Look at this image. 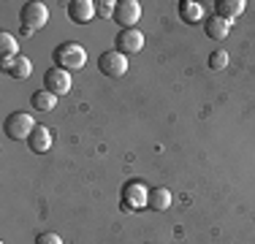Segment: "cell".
Returning <instances> with one entry per match:
<instances>
[{
    "label": "cell",
    "mask_w": 255,
    "mask_h": 244,
    "mask_svg": "<svg viewBox=\"0 0 255 244\" xmlns=\"http://www.w3.org/2000/svg\"><path fill=\"white\" fill-rule=\"evenodd\" d=\"M3 71L8 73L11 79H27L30 73H33V63H30L25 54H19V57L3 60Z\"/></svg>",
    "instance_id": "obj_11"
},
{
    "label": "cell",
    "mask_w": 255,
    "mask_h": 244,
    "mask_svg": "<svg viewBox=\"0 0 255 244\" xmlns=\"http://www.w3.org/2000/svg\"><path fill=\"white\" fill-rule=\"evenodd\" d=\"M206 63H209L212 71H226L228 68V52H226V49H215Z\"/></svg>",
    "instance_id": "obj_18"
},
{
    "label": "cell",
    "mask_w": 255,
    "mask_h": 244,
    "mask_svg": "<svg viewBox=\"0 0 255 244\" xmlns=\"http://www.w3.org/2000/svg\"><path fill=\"white\" fill-rule=\"evenodd\" d=\"M168 206H171V190H168V187H152V190H149V204H147V209H152V212H166Z\"/></svg>",
    "instance_id": "obj_13"
},
{
    "label": "cell",
    "mask_w": 255,
    "mask_h": 244,
    "mask_svg": "<svg viewBox=\"0 0 255 244\" xmlns=\"http://www.w3.org/2000/svg\"><path fill=\"white\" fill-rule=\"evenodd\" d=\"M98 68L103 71V76H112V79H120L128 73V54L117 52V49H112V52H103L98 57Z\"/></svg>",
    "instance_id": "obj_5"
},
{
    "label": "cell",
    "mask_w": 255,
    "mask_h": 244,
    "mask_svg": "<svg viewBox=\"0 0 255 244\" xmlns=\"http://www.w3.org/2000/svg\"><path fill=\"white\" fill-rule=\"evenodd\" d=\"M35 244H63L57 234H52V231H46V234H38L35 236Z\"/></svg>",
    "instance_id": "obj_20"
},
{
    "label": "cell",
    "mask_w": 255,
    "mask_h": 244,
    "mask_svg": "<svg viewBox=\"0 0 255 244\" xmlns=\"http://www.w3.org/2000/svg\"><path fill=\"white\" fill-rule=\"evenodd\" d=\"M52 60H54V68H63V71H82L87 65V49L76 41H65V44L54 46L52 52Z\"/></svg>",
    "instance_id": "obj_1"
},
{
    "label": "cell",
    "mask_w": 255,
    "mask_h": 244,
    "mask_svg": "<svg viewBox=\"0 0 255 244\" xmlns=\"http://www.w3.org/2000/svg\"><path fill=\"white\" fill-rule=\"evenodd\" d=\"M138 19H141V3H138V0H123V3H117V8H114V22L123 30H130Z\"/></svg>",
    "instance_id": "obj_7"
},
{
    "label": "cell",
    "mask_w": 255,
    "mask_h": 244,
    "mask_svg": "<svg viewBox=\"0 0 255 244\" xmlns=\"http://www.w3.org/2000/svg\"><path fill=\"white\" fill-rule=\"evenodd\" d=\"M35 127V120L30 117L25 112H11L8 117L3 122V130L8 138H14V141H22V138H30V133H33Z\"/></svg>",
    "instance_id": "obj_3"
},
{
    "label": "cell",
    "mask_w": 255,
    "mask_h": 244,
    "mask_svg": "<svg viewBox=\"0 0 255 244\" xmlns=\"http://www.w3.org/2000/svg\"><path fill=\"white\" fill-rule=\"evenodd\" d=\"M27 146L35 152V155H44V152L52 149V130L46 125H35L33 133L27 138Z\"/></svg>",
    "instance_id": "obj_9"
},
{
    "label": "cell",
    "mask_w": 255,
    "mask_h": 244,
    "mask_svg": "<svg viewBox=\"0 0 255 244\" xmlns=\"http://www.w3.org/2000/svg\"><path fill=\"white\" fill-rule=\"evenodd\" d=\"M49 22V8L38 0H30L19 8V27H22V35H33L35 30L46 27Z\"/></svg>",
    "instance_id": "obj_2"
},
{
    "label": "cell",
    "mask_w": 255,
    "mask_h": 244,
    "mask_svg": "<svg viewBox=\"0 0 255 244\" xmlns=\"http://www.w3.org/2000/svg\"><path fill=\"white\" fill-rule=\"evenodd\" d=\"M114 44H117V52L123 54H136L144 49V33L138 27H130V30H120L117 38H114Z\"/></svg>",
    "instance_id": "obj_8"
},
{
    "label": "cell",
    "mask_w": 255,
    "mask_h": 244,
    "mask_svg": "<svg viewBox=\"0 0 255 244\" xmlns=\"http://www.w3.org/2000/svg\"><path fill=\"white\" fill-rule=\"evenodd\" d=\"M0 54H3V60L19 57V44L11 33H0Z\"/></svg>",
    "instance_id": "obj_17"
},
{
    "label": "cell",
    "mask_w": 255,
    "mask_h": 244,
    "mask_svg": "<svg viewBox=\"0 0 255 244\" xmlns=\"http://www.w3.org/2000/svg\"><path fill=\"white\" fill-rule=\"evenodd\" d=\"M114 8H117V3H114V0H98V3H95V14L103 16V19L114 16Z\"/></svg>",
    "instance_id": "obj_19"
},
{
    "label": "cell",
    "mask_w": 255,
    "mask_h": 244,
    "mask_svg": "<svg viewBox=\"0 0 255 244\" xmlns=\"http://www.w3.org/2000/svg\"><path fill=\"white\" fill-rule=\"evenodd\" d=\"M147 204H149V190H147V185H144L141 179H130V182H125V187H123V206L125 209H147Z\"/></svg>",
    "instance_id": "obj_4"
},
{
    "label": "cell",
    "mask_w": 255,
    "mask_h": 244,
    "mask_svg": "<svg viewBox=\"0 0 255 244\" xmlns=\"http://www.w3.org/2000/svg\"><path fill=\"white\" fill-rule=\"evenodd\" d=\"M44 90L52 95H68L71 93V73L63 68H49L44 73Z\"/></svg>",
    "instance_id": "obj_6"
},
{
    "label": "cell",
    "mask_w": 255,
    "mask_h": 244,
    "mask_svg": "<svg viewBox=\"0 0 255 244\" xmlns=\"http://www.w3.org/2000/svg\"><path fill=\"white\" fill-rule=\"evenodd\" d=\"M245 0H217L215 3V11H217V16L220 19H226V22H234L236 16L245 11Z\"/></svg>",
    "instance_id": "obj_12"
},
{
    "label": "cell",
    "mask_w": 255,
    "mask_h": 244,
    "mask_svg": "<svg viewBox=\"0 0 255 244\" xmlns=\"http://www.w3.org/2000/svg\"><path fill=\"white\" fill-rule=\"evenodd\" d=\"M228 33H231V22L220 19L217 14L212 16V19H206V35H209V38L223 41V38H228Z\"/></svg>",
    "instance_id": "obj_14"
},
{
    "label": "cell",
    "mask_w": 255,
    "mask_h": 244,
    "mask_svg": "<svg viewBox=\"0 0 255 244\" xmlns=\"http://www.w3.org/2000/svg\"><path fill=\"white\" fill-rule=\"evenodd\" d=\"M68 16H71V22H76V24H87L95 16V3L93 0H71Z\"/></svg>",
    "instance_id": "obj_10"
},
{
    "label": "cell",
    "mask_w": 255,
    "mask_h": 244,
    "mask_svg": "<svg viewBox=\"0 0 255 244\" xmlns=\"http://www.w3.org/2000/svg\"><path fill=\"white\" fill-rule=\"evenodd\" d=\"M30 103H33L35 112H52V109L57 106V95L46 93V90H35V93L30 95Z\"/></svg>",
    "instance_id": "obj_16"
},
{
    "label": "cell",
    "mask_w": 255,
    "mask_h": 244,
    "mask_svg": "<svg viewBox=\"0 0 255 244\" xmlns=\"http://www.w3.org/2000/svg\"><path fill=\"white\" fill-rule=\"evenodd\" d=\"M204 11H201V3H196V0H182L179 3V19L193 24V22H201Z\"/></svg>",
    "instance_id": "obj_15"
}]
</instances>
